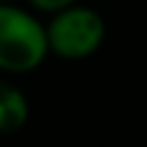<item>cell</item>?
Wrapping results in <instances>:
<instances>
[{"mask_svg": "<svg viewBox=\"0 0 147 147\" xmlns=\"http://www.w3.org/2000/svg\"><path fill=\"white\" fill-rule=\"evenodd\" d=\"M47 30L32 12L0 3V71L30 74L47 59Z\"/></svg>", "mask_w": 147, "mask_h": 147, "instance_id": "1", "label": "cell"}, {"mask_svg": "<svg viewBox=\"0 0 147 147\" xmlns=\"http://www.w3.org/2000/svg\"><path fill=\"white\" fill-rule=\"evenodd\" d=\"M47 30L49 54L61 59H86L100 49L105 39V20L84 5H69L52 12Z\"/></svg>", "mask_w": 147, "mask_h": 147, "instance_id": "2", "label": "cell"}, {"mask_svg": "<svg viewBox=\"0 0 147 147\" xmlns=\"http://www.w3.org/2000/svg\"><path fill=\"white\" fill-rule=\"evenodd\" d=\"M30 118V103L17 86L0 79V132H17Z\"/></svg>", "mask_w": 147, "mask_h": 147, "instance_id": "3", "label": "cell"}, {"mask_svg": "<svg viewBox=\"0 0 147 147\" xmlns=\"http://www.w3.org/2000/svg\"><path fill=\"white\" fill-rule=\"evenodd\" d=\"M76 0H30V5L37 7L42 12H57V10H64V7L74 5Z\"/></svg>", "mask_w": 147, "mask_h": 147, "instance_id": "4", "label": "cell"}, {"mask_svg": "<svg viewBox=\"0 0 147 147\" xmlns=\"http://www.w3.org/2000/svg\"><path fill=\"white\" fill-rule=\"evenodd\" d=\"M0 3H10V0H0Z\"/></svg>", "mask_w": 147, "mask_h": 147, "instance_id": "5", "label": "cell"}]
</instances>
